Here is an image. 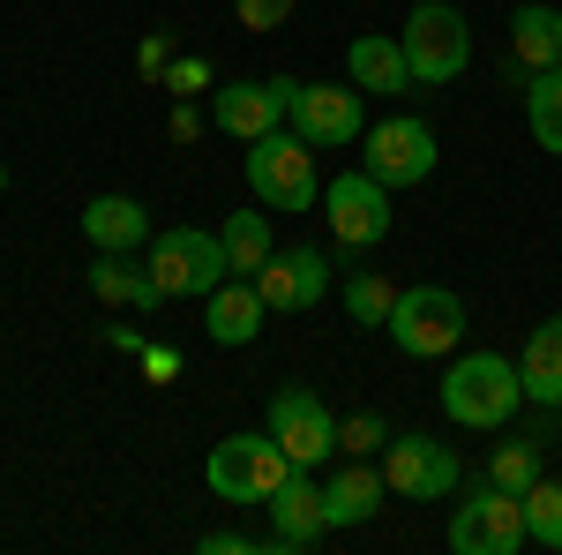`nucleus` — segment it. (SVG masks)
I'll use <instances>...</instances> for the list:
<instances>
[{
  "label": "nucleus",
  "instance_id": "nucleus-1",
  "mask_svg": "<svg viewBox=\"0 0 562 555\" xmlns=\"http://www.w3.org/2000/svg\"><path fill=\"white\" fill-rule=\"evenodd\" d=\"M525 406V384H518V360L503 353H458L450 376H442V413L458 428H510Z\"/></svg>",
  "mask_w": 562,
  "mask_h": 555
},
{
  "label": "nucleus",
  "instance_id": "nucleus-2",
  "mask_svg": "<svg viewBox=\"0 0 562 555\" xmlns=\"http://www.w3.org/2000/svg\"><path fill=\"white\" fill-rule=\"evenodd\" d=\"M248 188L262 211H315L323 203V173H315V143L307 135L270 129L248 143Z\"/></svg>",
  "mask_w": 562,
  "mask_h": 555
},
{
  "label": "nucleus",
  "instance_id": "nucleus-3",
  "mask_svg": "<svg viewBox=\"0 0 562 555\" xmlns=\"http://www.w3.org/2000/svg\"><path fill=\"white\" fill-rule=\"evenodd\" d=\"M150 278L166 286V300H211L225 278H233V263H225V241L203 233V225H166V233H150Z\"/></svg>",
  "mask_w": 562,
  "mask_h": 555
},
{
  "label": "nucleus",
  "instance_id": "nucleus-4",
  "mask_svg": "<svg viewBox=\"0 0 562 555\" xmlns=\"http://www.w3.org/2000/svg\"><path fill=\"white\" fill-rule=\"evenodd\" d=\"M383 331H390L397 353H413V360H442V353L465 345V300L450 293V286H405Z\"/></svg>",
  "mask_w": 562,
  "mask_h": 555
},
{
  "label": "nucleus",
  "instance_id": "nucleus-5",
  "mask_svg": "<svg viewBox=\"0 0 562 555\" xmlns=\"http://www.w3.org/2000/svg\"><path fill=\"white\" fill-rule=\"evenodd\" d=\"M285 473H293V458L278 451V435H225L211 458H203V480H211V496H225V503H270Z\"/></svg>",
  "mask_w": 562,
  "mask_h": 555
},
{
  "label": "nucleus",
  "instance_id": "nucleus-6",
  "mask_svg": "<svg viewBox=\"0 0 562 555\" xmlns=\"http://www.w3.org/2000/svg\"><path fill=\"white\" fill-rule=\"evenodd\" d=\"M397 38H405V60H413V84H458L465 60H473V31L450 0H420Z\"/></svg>",
  "mask_w": 562,
  "mask_h": 555
},
{
  "label": "nucleus",
  "instance_id": "nucleus-7",
  "mask_svg": "<svg viewBox=\"0 0 562 555\" xmlns=\"http://www.w3.org/2000/svg\"><path fill=\"white\" fill-rule=\"evenodd\" d=\"M390 188L375 173H338V180H323V225H330V241L360 256V248H383L390 241Z\"/></svg>",
  "mask_w": 562,
  "mask_h": 555
},
{
  "label": "nucleus",
  "instance_id": "nucleus-8",
  "mask_svg": "<svg viewBox=\"0 0 562 555\" xmlns=\"http://www.w3.org/2000/svg\"><path fill=\"white\" fill-rule=\"evenodd\" d=\"M525 548V503L510 488H480L450 511V555H518Z\"/></svg>",
  "mask_w": 562,
  "mask_h": 555
},
{
  "label": "nucleus",
  "instance_id": "nucleus-9",
  "mask_svg": "<svg viewBox=\"0 0 562 555\" xmlns=\"http://www.w3.org/2000/svg\"><path fill=\"white\" fill-rule=\"evenodd\" d=\"M360 173H375L383 188H420V180L435 173V129L413 121V113L375 121V129L360 135Z\"/></svg>",
  "mask_w": 562,
  "mask_h": 555
},
{
  "label": "nucleus",
  "instance_id": "nucleus-10",
  "mask_svg": "<svg viewBox=\"0 0 562 555\" xmlns=\"http://www.w3.org/2000/svg\"><path fill=\"white\" fill-rule=\"evenodd\" d=\"M270 435H278V451L293 458V466H323L330 451H338V413L315 398V390H301V384H285L278 398H270Z\"/></svg>",
  "mask_w": 562,
  "mask_h": 555
},
{
  "label": "nucleus",
  "instance_id": "nucleus-11",
  "mask_svg": "<svg viewBox=\"0 0 562 555\" xmlns=\"http://www.w3.org/2000/svg\"><path fill=\"white\" fill-rule=\"evenodd\" d=\"M383 480L390 496H413V503H442L458 488V451L435 443V435H390L383 451Z\"/></svg>",
  "mask_w": 562,
  "mask_h": 555
},
{
  "label": "nucleus",
  "instance_id": "nucleus-12",
  "mask_svg": "<svg viewBox=\"0 0 562 555\" xmlns=\"http://www.w3.org/2000/svg\"><path fill=\"white\" fill-rule=\"evenodd\" d=\"M293 135H307V143H360L368 135V106H360V84H301L293 90Z\"/></svg>",
  "mask_w": 562,
  "mask_h": 555
},
{
  "label": "nucleus",
  "instance_id": "nucleus-13",
  "mask_svg": "<svg viewBox=\"0 0 562 555\" xmlns=\"http://www.w3.org/2000/svg\"><path fill=\"white\" fill-rule=\"evenodd\" d=\"M262 511H270V548L278 555H301V548H315V541L330 533V518H323V480H315L307 466L285 473L278 496H270Z\"/></svg>",
  "mask_w": 562,
  "mask_h": 555
},
{
  "label": "nucleus",
  "instance_id": "nucleus-14",
  "mask_svg": "<svg viewBox=\"0 0 562 555\" xmlns=\"http://www.w3.org/2000/svg\"><path fill=\"white\" fill-rule=\"evenodd\" d=\"M256 286H262V308L270 315H307V308H323V293H330V263H323V248H278L256 270Z\"/></svg>",
  "mask_w": 562,
  "mask_h": 555
},
{
  "label": "nucleus",
  "instance_id": "nucleus-15",
  "mask_svg": "<svg viewBox=\"0 0 562 555\" xmlns=\"http://www.w3.org/2000/svg\"><path fill=\"white\" fill-rule=\"evenodd\" d=\"M285 113H293V98L278 90V76H270V84H225V90H217V106H211V121L233 135V143H256V135H270Z\"/></svg>",
  "mask_w": 562,
  "mask_h": 555
},
{
  "label": "nucleus",
  "instance_id": "nucleus-16",
  "mask_svg": "<svg viewBox=\"0 0 562 555\" xmlns=\"http://www.w3.org/2000/svg\"><path fill=\"white\" fill-rule=\"evenodd\" d=\"M83 241L98 256H143L150 248V211L135 196H98V203H83Z\"/></svg>",
  "mask_w": 562,
  "mask_h": 555
},
{
  "label": "nucleus",
  "instance_id": "nucleus-17",
  "mask_svg": "<svg viewBox=\"0 0 562 555\" xmlns=\"http://www.w3.org/2000/svg\"><path fill=\"white\" fill-rule=\"evenodd\" d=\"M562 60V8L548 0H525L518 15H510V76L532 84L540 68H555Z\"/></svg>",
  "mask_w": 562,
  "mask_h": 555
},
{
  "label": "nucleus",
  "instance_id": "nucleus-18",
  "mask_svg": "<svg viewBox=\"0 0 562 555\" xmlns=\"http://www.w3.org/2000/svg\"><path fill=\"white\" fill-rule=\"evenodd\" d=\"M390 480L375 466H338L323 480V518H330V533H346V525H368V518L383 511Z\"/></svg>",
  "mask_w": 562,
  "mask_h": 555
},
{
  "label": "nucleus",
  "instance_id": "nucleus-19",
  "mask_svg": "<svg viewBox=\"0 0 562 555\" xmlns=\"http://www.w3.org/2000/svg\"><path fill=\"white\" fill-rule=\"evenodd\" d=\"M262 315H270V308H262L256 278H225V286L203 300V331H211L217 345H248L262 331Z\"/></svg>",
  "mask_w": 562,
  "mask_h": 555
},
{
  "label": "nucleus",
  "instance_id": "nucleus-20",
  "mask_svg": "<svg viewBox=\"0 0 562 555\" xmlns=\"http://www.w3.org/2000/svg\"><path fill=\"white\" fill-rule=\"evenodd\" d=\"M346 68L360 90H375V98H397V90H413V60H405V38H383V31H368V38L346 45Z\"/></svg>",
  "mask_w": 562,
  "mask_h": 555
},
{
  "label": "nucleus",
  "instance_id": "nucleus-21",
  "mask_svg": "<svg viewBox=\"0 0 562 555\" xmlns=\"http://www.w3.org/2000/svg\"><path fill=\"white\" fill-rule=\"evenodd\" d=\"M518 384L532 406H562V315L532 323V338L518 353Z\"/></svg>",
  "mask_w": 562,
  "mask_h": 555
},
{
  "label": "nucleus",
  "instance_id": "nucleus-22",
  "mask_svg": "<svg viewBox=\"0 0 562 555\" xmlns=\"http://www.w3.org/2000/svg\"><path fill=\"white\" fill-rule=\"evenodd\" d=\"M90 293L105 300V308H143V315H150V308L166 300V286L150 278V263H135V256H98V263H90Z\"/></svg>",
  "mask_w": 562,
  "mask_h": 555
},
{
  "label": "nucleus",
  "instance_id": "nucleus-23",
  "mask_svg": "<svg viewBox=\"0 0 562 555\" xmlns=\"http://www.w3.org/2000/svg\"><path fill=\"white\" fill-rule=\"evenodd\" d=\"M217 241H225V263H233V278H256L262 263L278 256V241H270V218L262 211H233L217 225Z\"/></svg>",
  "mask_w": 562,
  "mask_h": 555
},
{
  "label": "nucleus",
  "instance_id": "nucleus-24",
  "mask_svg": "<svg viewBox=\"0 0 562 555\" xmlns=\"http://www.w3.org/2000/svg\"><path fill=\"white\" fill-rule=\"evenodd\" d=\"M525 121H532V143L562 158V60L525 84Z\"/></svg>",
  "mask_w": 562,
  "mask_h": 555
},
{
  "label": "nucleus",
  "instance_id": "nucleus-25",
  "mask_svg": "<svg viewBox=\"0 0 562 555\" xmlns=\"http://www.w3.org/2000/svg\"><path fill=\"white\" fill-rule=\"evenodd\" d=\"M518 503H525V541H540V548L562 555V480H548V473H540Z\"/></svg>",
  "mask_w": 562,
  "mask_h": 555
},
{
  "label": "nucleus",
  "instance_id": "nucleus-26",
  "mask_svg": "<svg viewBox=\"0 0 562 555\" xmlns=\"http://www.w3.org/2000/svg\"><path fill=\"white\" fill-rule=\"evenodd\" d=\"M487 480H495V488H510V496H525V488L540 480V443H495Z\"/></svg>",
  "mask_w": 562,
  "mask_h": 555
},
{
  "label": "nucleus",
  "instance_id": "nucleus-27",
  "mask_svg": "<svg viewBox=\"0 0 562 555\" xmlns=\"http://www.w3.org/2000/svg\"><path fill=\"white\" fill-rule=\"evenodd\" d=\"M346 308H352V323L383 331V323H390V308H397V286H390V278H375V270H360V278L346 286Z\"/></svg>",
  "mask_w": 562,
  "mask_h": 555
},
{
  "label": "nucleus",
  "instance_id": "nucleus-28",
  "mask_svg": "<svg viewBox=\"0 0 562 555\" xmlns=\"http://www.w3.org/2000/svg\"><path fill=\"white\" fill-rule=\"evenodd\" d=\"M390 428L383 413H352V421H338V451H352V458H368V451H383Z\"/></svg>",
  "mask_w": 562,
  "mask_h": 555
},
{
  "label": "nucleus",
  "instance_id": "nucleus-29",
  "mask_svg": "<svg viewBox=\"0 0 562 555\" xmlns=\"http://www.w3.org/2000/svg\"><path fill=\"white\" fill-rule=\"evenodd\" d=\"M240 8V31H285V15H293V0H233Z\"/></svg>",
  "mask_w": 562,
  "mask_h": 555
},
{
  "label": "nucleus",
  "instance_id": "nucleus-30",
  "mask_svg": "<svg viewBox=\"0 0 562 555\" xmlns=\"http://www.w3.org/2000/svg\"><path fill=\"white\" fill-rule=\"evenodd\" d=\"M158 84L173 90V98H195V90L211 84V60H173V68H166V76H158Z\"/></svg>",
  "mask_w": 562,
  "mask_h": 555
},
{
  "label": "nucleus",
  "instance_id": "nucleus-31",
  "mask_svg": "<svg viewBox=\"0 0 562 555\" xmlns=\"http://www.w3.org/2000/svg\"><path fill=\"white\" fill-rule=\"evenodd\" d=\"M135 68H143V76H166V68H173V45H166V38H143V45H135Z\"/></svg>",
  "mask_w": 562,
  "mask_h": 555
},
{
  "label": "nucleus",
  "instance_id": "nucleus-32",
  "mask_svg": "<svg viewBox=\"0 0 562 555\" xmlns=\"http://www.w3.org/2000/svg\"><path fill=\"white\" fill-rule=\"evenodd\" d=\"M256 533H203V555H256Z\"/></svg>",
  "mask_w": 562,
  "mask_h": 555
},
{
  "label": "nucleus",
  "instance_id": "nucleus-33",
  "mask_svg": "<svg viewBox=\"0 0 562 555\" xmlns=\"http://www.w3.org/2000/svg\"><path fill=\"white\" fill-rule=\"evenodd\" d=\"M143 360H150V376H180V353H166V345H150Z\"/></svg>",
  "mask_w": 562,
  "mask_h": 555
},
{
  "label": "nucleus",
  "instance_id": "nucleus-34",
  "mask_svg": "<svg viewBox=\"0 0 562 555\" xmlns=\"http://www.w3.org/2000/svg\"><path fill=\"white\" fill-rule=\"evenodd\" d=\"M0 188H8V166H0Z\"/></svg>",
  "mask_w": 562,
  "mask_h": 555
}]
</instances>
